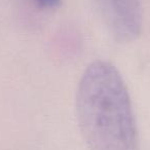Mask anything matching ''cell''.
I'll return each instance as SVG.
<instances>
[{"mask_svg":"<svg viewBox=\"0 0 150 150\" xmlns=\"http://www.w3.org/2000/svg\"><path fill=\"white\" fill-rule=\"evenodd\" d=\"M75 107L80 134L90 150H140L131 96L114 65L99 60L86 67Z\"/></svg>","mask_w":150,"mask_h":150,"instance_id":"1","label":"cell"},{"mask_svg":"<svg viewBox=\"0 0 150 150\" xmlns=\"http://www.w3.org/2000/svg\"><path fill=\"white\" fill-rule=\"evenodd\" d=\"M102 19L109 33L120 43H129L141 34L142 0H98Z\"/></svg>","mask_w":150,"mask_h":150,"instance_id":"2","label":"cell"},{"mask_svg":"<svg viewBox=\"0 0 150 150\" xmlns=\"http://www.w3.org/2000/svg\"><path fill=\"white\" fill-rule=\"evenodd\" d=\"M31 1L38 8L44 9V11L58 8L62 2V0H31Z\"/></svg>","mask_w":150,"mask_h":150,"instance_id":"3","label":"cell"}]
</instances>
